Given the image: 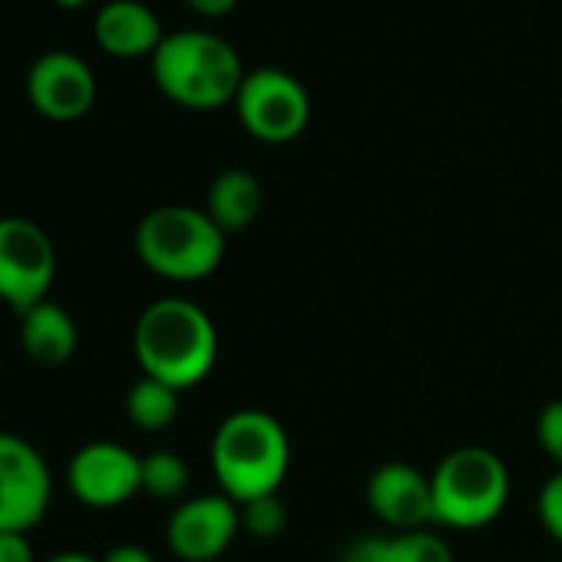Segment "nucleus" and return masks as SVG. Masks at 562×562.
Instances as JSON below:
<instances>
[{
    "mask_svg": "<svg viewBox=\"0 0 562 562\" xmlns=\"http://www.w3.org/2000/svg\"><path fill=\"white\" fill-rule=\"evenodd\" d=\"M133 351L146 378L186 391L205 381L215 368L218 335L205 308H199L195 302L159 299L139 315Z\"/></svg>",
    "mask_w": 562,
    "mask_h": 562,
    "instance_id": "1",
    "label": "nucleus"
},
{
    "mask_svg": "<svg viewBox=\"0 0 562 562\" xmlns=\"http://www.w3.org/2000/svg\"><path fill=\"white\" fill-rule=\"evenodd\" d=\"M153 80L186 110H215L235 103L245 80L238 50L212 31H176L156 47Z\"/></svg>",
    "mask_w": 562,
    "mask_h": 562,
    "instance_id": "2",
    "label": "nucleus"
},
{
    "mask_svg": "<svg viewBox=\"0 0 562 562\" xmlns=\"http://www.w3.org/2000/svg\"><path fill=\"white\" fill-rule=\"evenodd\" d=\"M289 434L265 411L228 414L212 437V470L222 493L235 503L278 493L289 473Z\"/></svg>",
    "mask_w": 562,
    "mask_h": 562,
    "instance_id": "3",
    "label": "nucleus"
},
{
    "mask_svg": "<svg viewBox=\"0 0 562 562\" xmlns=\"http://www.w3.org/2000/svg\"><path fill=\"white\" fill-rule=\"evenodd\" d=\"M136 255L166 281H202L225 258V232L205 209L159 205L136 225Z\"/></svg>",
    "mask_w": 562,
    "mask_h": 562,
    "instance_id": "4",
    "label": "nucleus"
},
{
    "mask_svg": "<svg viewBox=\"0 0 562 562\" xmlns=\"http://www.w3.org/2000/svg\"><path fill=\"white\" fill-rule=\"evenodd\" d=\"M434 522L450 529H480L493 522L509 499V470L490 447H457L430 473Z\"/></svg>",
    "mask_w": 562,
    "mask_h": 562,
    "instance_id": "5",
    "label": "nucleus"
},
{
    "mask_svg": "<svg viewBox=\"0 0 562 562\" xmlns=\"http://www.w3.org/2000/svg\"><path fill=\"white\" fill-rule=\"evenodd\" d=\"M235 113L255 139L278 146L305 133L312 120V100L302 80H295L289 70L258 67L245 74L235 97Z\"/></svg>",
    "mask_w": 562,
    "mask_h": 562,
    "instance_id": "6",
    "label": "nucleus"
},
{
    "mask_svg": "<svg viewBox=\"0 0 562 562\" xmlns=\"http://www.w3.org/2000/svg\"><path fill=\"white\" fill-rule=\"evenodd\" d=\"M57 274V248L50 235L24 218H0V302L14 312H27L47 299Z\"/></svg>",
    "mask_w": 562,
    "mask_h": 562,
    "instance_id": "7",
    "label": "nucleus"
},
{
    "mask_svg": "<svg viewBox=\"0 0 562 562\" xmlns=\"http://www.w3.org/2000/svg\"><path fill=\"white\" fill-rule=\"evenodd\" d=\"M50 470L34 443L0 430V532H27L50 506Z\"/></svg>",
    "mask_w": 562,
    "mask_h": 562,
    "instance_id": "8",
    "label": "nucleus"
},
{
    "mask_svg": "<svg viewBox=\"0 0 562 562\" xmlns=\"http://www.w3.org/2000/svg\"><path fill=\"white\" fill-rule=\"evenodd\" d=\"M74 496L93 509H113L143 490V457L113 440L80 447L67 467Z\"/></svg>",
    "mask_w": 562,
    "mask_h": 562,
    "instance_id": "9",
    "label": "nucleus"
},
{
    "mask_svg": "<svg viewBox=\"0 0 562 562\" xmlns=\"http://www.w3.org/2000/svg\"><path fill=\"white\" fill-rule=\"evenodd\" d=\"M238 529V503L225 493H202L172 509L166 539L182 562H212L232 546Z\"/></svg>",
    "mask_w": 562,
    "mask_h": 562,
    "instance_id": "10",
    "label": "nucleus"
},
{
    "mask_svg": "<svg viewBox=\"0 0 562 562\" xmlns=\"http://www.w3.org/2000/svg\"><path fill=\"white\" fill-rule=\"evenodd\" d=\"M27 97L47 120H80L97 100V77L90 64L67 50H50L34 60L27 74Z\"/></svg>",
    "mask_w": 562,
    "mask_h": 562,
    "instance_id": "11",
    "label": "nucleus"
},
{
    "mask_svg": "<svg viewBox=\"0 0 562 562\" xmlns=\"http://www.w3.org/2000/svg\"><path fill=\"white\" fill-rule=\"evenodd\" d=\"M368 506L371 513L407 532V529H424L427 522H434V493H430V476L420 473L411 463L391 460L381 463L364 486Z\"/></svg>",
    "mask_w": 562,
    "mask_h": 562,
    "instance_id": "12",
    "label": "nucleus"
},
{
    "mask_svg": "<svg viewBox=\"0 0 562 562\" xmlns=\"http://www.w3.org/2000/svg\"><path fill=\"white\" fill-rule=\"evenodd\" d=\"M97 44L113 57H153L162 44L159 18L143 0H110L93 21Z\"/></svg>",
    "mask_w": 562,
    "mask_h": 562,
    "instance_id": "13",
    "label": "nucleus"
},
{
    "mask_svg": "<svg viewBox=\"0 0 562 562\" xmlns=\"http://www.w3.org/2000/svg\"><path fill=\"white\" fill-rule=\"evenodd\" d=\"M21 345L31 361L44 368H60L77 351V325L70 312L50 299L21 312Z\"/></svg>",
    "mask_w": 562,
    "mask_h": 562,
    "instance_id": "14",
    "label": "nucleus"
},
{
    "mask_svg": "<svg viewBox=\"0 0 562 562\" xmlns=\"http://www.w3.org/2000/svg\"><path fill=\"white\" fill-rule=\"evenodd\" d=\"M265 205L261 182L248 169H225L212 179L209 195H205V212L212 222L228 235L248 228Z\"/></svg>",
    "mask_w": 562,
    "mask_h": 562,
    "instance_id": "15",
    "label": "nucleus"
},
{
    "mask_svg": "<svg viewBox=\"0 0 562 562\" xmlns=\"http://www.w3.org/2000/svg\"><path fill=\"white\" fill-rule=\"evenodd\" d=\"M126 417L139 430H166L179 417V391L143 374L126 394Z\"/></svg>",
    "mask_w": 562,
    "mask_h": 562,
    "instance_id": "16",
    "label": "nucleus"
},
{
    "mask_svg": "<svg viewBox=\"0 0 562 562\" xmlns=\"http://www.w3.org/2000/svg\"><path fill=\"white\" fill-rule=\"evenodd\" d=\"M189 486V467L172 450H153L143 457V493L156 499H176Z\"/></svg>",
    "mask_w": 562,
    "mask_h": 562,
    "instance_id": "17",
    "label": "nucleus"
},
{
    "mask_svg": "<svg viewBox=\"0 0 562 562\" xmlns=\"http://www.w3.org/2000/svg\"><path fill=\"white\" fill-rule=\"evenodd\" d=\"M238 516H241V529L251 539H274L289 526V509L278 493H265V496L238 503Z\"/></svg>",
    "mask_w": 562,
    "mask_h": 562,
    "instance_id": "18",
    "label": "nucleus"
},
{
    "mask_svg": "<svg viewBox=\"0 0 562 562\" xmlns=\"http://www.w3.org/2000/svg\"><path fill=\"white\" fill-rule=\"evenodd\" d=\"M391 552L394 562H453V549L440 532L424 529H407L391 536Z\"/></svg>",
    "mask_w": 562,
    "mask_h": 562,
    "instance_id": "19",
    "label": "nucleus"
},
{
    "mask_svg": "<svg viewBox=\"0 0 562 562\" xmlns=\"http://www.w3.org/2000/svg\"><path fill=\"white\" fill-rule=\"evenodd\" d=\"M536 440H539V447L546 450V457L562 470V397H559V401H549V404L539 411Z\"/></svg>",
    "mask_w": 562,
    "mask_h": 562,
    "instance_id": "20",
    "label": "nucleus"
},
{
    "mask_svg": "<svg viewBox=\"0 0 562 562\" xmlns=\"http://www.w3.org/2000/svg\"><path fill=\"white\" fill-rule=\"evenodd\" d=\"M539 522L555 542H562V470H555L539 490Z\"/></svg>",
    "mask_w": 562,
    "mask_h": 562,
    "instance_id": "21",
    "label": "nucleus"
},
{
    "mask_svg": "<svg viewBox=\"0 0 562 562\" xmlns=\"http://www.w3.org/2000/svg\"><path fill=\"white\" fill-rule=\"evenodd\" d=\"M341 562H394V552H391V536H361L355 539Z\"/></svg>",
    "mask_w": 562,
    "mask_h": 562,
    "instance_id": "22",
    "label": "nucleus"
},
{
    "mask_svg": "<svg viewBox=\"0 0 562 562\" xmlns=\"http://www.w3.org/2000/svg\"><path fill=\"white\" fill-rule=\"evenodd\" d=\"M0 562H34V549L24 532H0Z\"/></svg>",
    "mask_w": 562,
    "mask_h": 562,
    "instance_id": "23",
    "label": "nucleus"
},
{
    "mask_svg": "<svg viewBox=\"0 0 562 562\" xmlns=\"http://www.w3.org/2000/svg\"><path fill=\"white\" fill-rule=\"evenodd\" d=\"M100 562H156L149 555V549L136 546V542H123V546H113Z\"/></svg>",
    "mask_w": 562,
    "mask_h": 562,
    "instance_id": "24",
    "label": "nucleus"
},
{
    "mask_svg": "<svg viewBox=\"0 0 562 562\" xmlns=\"http://www.w3.org/2000/svg\"><path fill=\"white\" fill-rule=\"evenodd\" d=\"M186 4L195 14H202V18H222V14H228L238 4V0H186Z\"/></svg>",
    "mask_w": 562,
    "mask_h": 562,
    "instance_id": "25",
    "label": "nucleus"
},
{
    "mask_svg": "<svg viewBox=\"0 0 562 562\" xmlns=\"http://www.w3.org/2000/svg\"><path fill=\"white\" fill-rule=\"evenodd\" d=\"M47 562H100V559H93V555H87V552H57V555H50Z\"/></svg>",
    "mask_w": 562,
    "mask_h": 562,
    "instance_id": "26",
    "label": "nucleus"
},
{
    "mask_svg": "<svg viewBox=\"0 0 562 562\" xmlns=\"http://www.w3.org/2000/svg\"><path fill=\"white\" fill-rule=\"evenodd\" d=\"M57 4H60V8H83L87 0H57Z\"/></svg>",
    "mask_w": 562,
    "mask_h": 562,
    "instance_id": "27",
    "label": "nucleus"
}]
</instances>
